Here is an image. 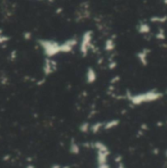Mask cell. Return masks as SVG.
I'll use <instances>...</instances> for the list:
<instances>
[{
    "label": "cell",
    "instance_id": "cell-18",
    "mask_svg": "<svg viewBox=\"0 0 167 168\" xmlns=\"http://www.w3.org/2000/svg\"><path fill=\"white\" fill-rule=\"evenodd\" d=\"M118 168H124V167H122V166H121V165H120V166H119V167H118Z\"/></svg>",
    "mask_w": 167,
    "mask_h": 168
},
{
    "label": "cell",
    "instance_id": "cell-14",
    "mask_svg": "<svg viewBox=\"0 0 167 168\" xmlns=\"http://www.w3.org/2000/svg\"><path fill=\"white\" fill-rule=\"evenodd\" d=\"M11 57H12V60H14V59H15V57H16V52H15V51H13V52H12Z\"/></svg>",
    "mask_w": 167,
    "mask_h": 168
},
{
    "label": "cell",
    "instance_id": "cell-9",
    "mask_svg": "<svg viewBox=\"0 0 167 168\" xmlns=\"http://www.w3.org/2000/svg\"><path fill=\"white\" fill-rule=\"evenodd\" d=\"M101 126H102L101 123H96V124H94V125H93V126L91 127V129H92L93 132L96 133V132H98V131L100 130V128H101Z\"/></svg>",
    "mask_w": 167,
    "mask_h": 168
},
{
    "label": "cell",
    "instance_id": "cell-8",
    "mask_svg": "<svg viewBox=\"0 0 167 168\" xmlns=\"http://www.w3.org/2000/svg\"><path fill=\"white\" fill-rule=\"evenodd\" d=\"M89 129H90V126L88 123H82L81 125H80V130H81L82 132H87Z\"/></svg>",
    "mask_w": 167,
    "mask_h": 168
},
{
    "label": "cell",
    "instance_id": "cell-7",
    "mask_svg": "<svg viewBox=\"0 0 167 168\" xmlns=\"http://www.w3.org/2000/svg\"><path fill=\"white\" fill-rule=\"evenodd\" d=\"M10 40V37L7 36V35H5V34H0V44H5L6 42H8Z\"/></svg>",
    "mask_w": 167,
    "mask_h": 168
},
{
    "label": "cell",
    "instance_id": "cell-15",
    "mask_svg": "<svg viewBox=\"0 0 167 168\" xmlns=\"http://www.w3.org/2000/svg\"><path fill=\"white\" fill-rule=\"evenodd\" d=\"M51 168H62V167L60 166L59 164H55V165H53V166H52Z\"/></svg>",
    "mask_w": 167,
    "mask_h": 168
},
{
    "label": "cell",
    "instance_id": "cell-1",
    "mask_svg": "<svg viewBox=\"0 0 167 168\" xmlns=\"http://www.w3.org/2000/svg\"><path fill=\"white\" fill-rule=\"evenodd\" d=\"M38 44L41 47L44 55L47 58H53L57 56L58 54L61 53V49H60V45L61 43H59L56 40L52 39H39Z\"/></svg>",
    "mask_w": 167,
    "mask_h": 168
},
{
    "label": "cell",
    "instance_id": "cell-2",
    "mask_svg": "<svg viewBox=\"0 0 167 168\" xmlns=\"http://www.w3.org/2000/svg\"><path fill=\"white\" fill-rule=\"evenodd\" d=\"M91 41H92V31L87 30L83 33L81 41H80V46H79V50L81 52L82 55H86L88 53V50L91 46Z\"/></svg>",
    "mask_w": 167,
    "mask_h": 168
},
{
    "label": "cell",
    "instance_id": "cell-5",
    "mask_svg": "<svg viewBox=\"0 0 167 168\" xmlns=\"http://www.w3.org/2000/svg\"><path fill=\"white\" fill-rule=\"evenodd\" d=\"M86 80H87L88 83H92L96 80V73L94 70H92L91 68L88 69L87 73H86Z\"/></svg>",
    "mask_w": 167,
    "mask_h": 168
},
{
    "label": "cell",
    "instance_id": "cell-16",
    "mask_svg": "<svg viewBox=\"0 0 167 168\" xmlns=\"http://www.w3.org/2000/svg\"><path fill=\"white\" fill-rule=\"evenodd\" d=\"M26 168H34V167H33L32 165H29L28 167H26Z\"/></svg>",
    "mask_w": 167,
    "mask_h": 168
},
{
    "label": "cell",
    "instance_id": "cell-12",
    "mask_svg": "<svg viewBox=\"0 0 167 168\" xmlns=\"http://www.w3.org/2000/svg\"><path fill=\"white\" fill-rule=\"evenodd\" d=\"M23 36H24V38H25V40H29V39L32 37V34H31V32H30V31H25V32H24V34H23Z\"/></svg>",
    "mask_w": 167,
    "mask_h": 168
},
{
    "label": "cell",
    "instance_id": "cell-19",
    "mask_svg": "<svg viewBox=\"0 0 167 168\" xmlns=\"http://www.w3.org/2000/svg\"><path fill=\"white\" fill-rule=\"evenodd\" d=\"M39 1H42V0H39Z\"/></svg>",
    "mask_w": 167,
    "mask_h": 168
},
{
    "label": "cell",
    "instance_id": "cell-6",
    "mask_svg": "<svg viewBox=\"0 0 167 168\" xmlns=\"http://www.w3.org/2000/svg\"><path fill=\"white\" fill-rule=\"evenodd\" d=\"M70 152L73 153V154L78 153V152H79V147H78V145H77L76 143H74V142H72V143L70 144Z\"/></svg>",
    "mask_w": 167,
    "mask_h": 168
},
{
    "label": "cell",
    "instance_id": "cell-13",
    "mask_svg": "<svg viewBox=\"0 0 167 168\" xmlns=\"http://www.w3.org/2000/svg\"><path fill=\"white\" fill-rule=\"evenodd\" d=\"M99 168H109V166L106 163H104V164H99Z\"/></svg>",
    "mask_w": 167,
    "mask_h": 168
},
{
    "label": "cell",
    "instance_id": "cell-4",
    "mask_svg": "<svg viewBox=\"0 0 167 168\" xmlns=\"http://www.w3.org/2000/svg\"><path fill=\"white\" fill-rule=\"evenodd\" d=\"M57 70V63L54 60H51V58H46L43 65V73L45 76H48L52 75L53 72Z\"/></svg>",
    "mask_w": 167,
    "mask_h": 168
},
{
    "label": "cell",
    "instance_id": "cell-11",
    "mask_svg": "<svg viewBox=\"0 0 167 168\" xmlns=\"http://www.w3.org/2000/svg\"><path fill=\"white\" fill-rule=\"evenodd\" d=\"M150 30V28H149V25H141V28H140V31H142V32H148Z\"/></svg>",
    "mask_w": 167,
    "mask_h": 168
},
{
    "label": "cell",
    "instance_id": "cell-17",
    "mask_svg": "<svg viewBox=\"0 0 167 168\" xmlns=\"http://www.w3.org/2000/svg\"><path fill=\"white\" fill-rule=\"evenodd\" d=\"M2 33H3V30H2L1 29H0V34H2Z\"/></svg>",
    "mask_w": 167,
    "mask_h": 168
},
{
    "label": "cell",
    "instance_id": "cell-10",
    "mask_svg": "<svg viewBox=\"0 0 167 168\" xmlns=\"http://www.w3.org/2000/svg\"><path fill=\"white\" fill-rule=\"evenodd\" d=\"M111 48H113V42L111 41V40H106V50H111Z\"/></svg>",
    "mask_w": 167,
    "mask_h": 168
},
{
    "label": "cell",
    "instance_id": "cell-3",
    "mask_svg": "<svg viewBox=\"0 0 167 168\" xmlns=\"http://www.w3.org/2000/svg\"><path fill=\"white\" fill-rule=\"evenodd\" d=\"M78 41L75 37H71L66 39L65 41H64L63 43H61L60 45V49H61V53H70L71 52L74 47L77 45Z\"/></svg>",
    "mask_w": 167,
    "mask_h": 168
}]
</instances>
